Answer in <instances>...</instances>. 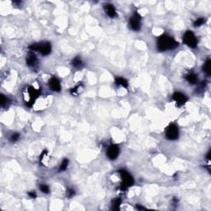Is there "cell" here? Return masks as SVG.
Instances as JSON below:
<instances>
[{
    "instance_id": "cell-13",
    "label": "cell",
    "mask_w": 211,
    "mask_h": 211,
    "mask_svg": "<svg viewBox=\"0 0 211 211\" xmlns=\"http://www.w3.org/2000/svg\"><path fill=\"white\" fill-rule=\"evenodd\" d=\"M116 84L117 86H121L123 87H128V82L127 80L124 78H121V77H119V78H116Z\"/></svg>"
},
{
    "instance_id": "cell-6",
    "label": "cell",
    "mask_w": 211,
    "mask_h": 211,
    "mask_svg": "<svg viewBox=\"0 0 211 211\" xmlns=\"http://www.w3.org/2000/svg\"><path fill=\"white\" fill-rule=\"evenodd\" d=\"M166 137L170 140L177 139L179 137V130L175 124H170L166 129Z\"/></svg>"
},
{
    "instance_id": "cell-11",
    "label": "cell",
    "mask_w": 211,
    "mask_h": 211,
    "mask_svg": "<svg viewBox=\"0 0 211 211\" xmlns=\"http://www.w3.org/2000/svg\"><path fill=\"white\" fill-rule=\"evenodd\" d=\"M105 10L106 12V14L110 17V18H115L116 17L117 13H116V10L115 8V7L113 6L111 3H107L105 5Z\"/></svg>"
},
{
    "instance_id": "cell-5",
    "label": "cell",
    "mask_w": 211,
    "mask_h": 211,
    "mask_svg": "<svg viewBox=\"0 0 211 211\" xmlns=\"http://www.w3.org/2000/svg\"><path fill=\"white\" fill-rule=\"evenodd\" d=\"M183 41H184V43L187 45L191 48H195L196 45H197V43H198L196 37L195 36V34L193 33L192 31H186V33L184 34Z\"/></svg>"
},
{
    "instance_id": "cell-16",
    "label": "cell",
    "mask_w": 211,
    "mask_h": 211,
    "mask_svg": "<svg viewBox=\"0 0 211 211\" xmlns=\"http://www.w3.org/2000/svg\"><path fill=\"white\" fill-rule=\"evenodd\" d=\"M210 65H211L210 60V59H208V60L205 61V64H204V66H203V71H204V72H205V74L208 75V76H210L211 74Z\"/></svg>"
},
{
    "instance_id": "cell-4",
    "label": "cell",
    "mask_w": 211,
    "mask_h": 211,
    "mask_svg": "<svg viewBox=\"0 0 211 211\" xmlns=\"http://www.w3.org/2000/svg\"><path fill=\"white\" fill-rule=\"evenodd\" d=\"M119 173L121 177V186H120V188L122 190H125L127 189L128 187L131 186L133 184H134V179L132 177L131 174L129 173L127 171L125 170H120L119 171Z\"/></svg>"
},
{
    "instance_id": "cell-19",
    "label": "cell",
    "mask_w": 211,
    "mask_h": 211,
    "mask_svg": "<svg viewBox=\"0 0 211 211\" xmlns=\"http://www.w3.org/2000/svg\"><path fill=\"white\" fill-rule=\"evenodd\" d=\"M19 138H20V135H19L18 133H13V135L10 136V140L12 142H16V141L18 140Z\"/></svg>"
},
{
    "instance_id": "cell-12",
    "label": "cell",
    "mask_w": 211,
    "mask_h": 211,
    "mask_svg": "<svg viewBox=\"0 0 211 211\" xmlns=\"http://www.w3.org/2000/svg\"><path fill=\"white\" fill-rule=\"evenodd\" d=\"M37 63V58L36 55L33 53L29 54L27 58H26V64L30 67H34V66H36Z\"/></svg>"
},
{
    "instance_id": "cell-18",
    "label": "cell",
    "mask_w": 211,
    "mask_h": 211,
    "mask_svg": "<svg viewBox=\"0 0 211 211\" xmlns=\"http://www.w3.org/2000/svg\"><path fill=\"white\" fill-rule=\"evenodd\" d=\"M68 160L67 158H65V159H64L63 162H61V164H60V171H65L67 168H68Z\"/></svg>"
},
{
    "instance_id": "cell-24",
    "label": "cell",
    "mask_w": 211,
    "mask_h": 211,
    "mask_svg": "<svg viewBox=\"0 0 211 211\" xmlns=\"http://www.w3.org/2000/svg\"><path fill=\"white\" fill-rule=\"evenodd\" d=\"M75 195V191L74 190H72V189H69L68 191V197L69 198H71V197H73L74 195Z\"/></svg>"
},
{
    "instance_id": "cell-10",
    "label": "cell",
    "mask_w": 211,
    "mask_h": 211,
    "mask_svg": "<svg viewBox=\"0 0 211 211\" xmlns=\"http://www.w3.org/2000/svg\"><path fill=\"white\" fill-rule=\"evenodd\" d=\"M49 86H50V89L55 91V92H60L61 90V86H60V83L58 78H56L55 77H52L49 81Z\"/></svg>"
},
{
    "instance_id": "cell-22",
    "label": "cell",
    "mask_w": 211,
    "mask_h": 211,
    "mask_svg": "<svg viewBox=\"0 0 211 211\" xmlns=\"http://www.w3.org/2000/svg\"><path fill=\"white\" fill-rule=\"evenodd\" d=\"M40 189H41V191H42L43 193H49L50 192V189H49V186H46V185H41L40 186Z\"/></svg>"
},
{
    "instance_id": "cell-21",
    "label": "cell",
    "mask_w": 211,
    "mask_h": 211,
    "mask_svg": "<svg viewBox=\"0 0 211 211\" xmlns=\"http://www.w3.org/2000/svg\"><path fill=\"white\" fill-rule=\"evenodd\" d=\"M80 87V85L79 84H78L77 86H75L74 88H72L71 90H70V93L72 94V95H78V88Z\"/></svg>"
},
{
    "instance_id": "cell-3",
    "label": "cell",
    "mask_w": 211,
    "mask_h": 211,
    "mask_svg": "<svg viewBox=\"0 0 211 211\" xmlns=\"http://www.w3.org/2000/svg\"><path fill=\"white\" fill-rule=\"evenodd\" d=\"M31 50L40 52L42 55H48L51 52V45L49 42H41L33 44L29 46Z\"/></svg>"
},
{
    "instance_id": "cell-2",
    "label": "cell",
    "mask_w": 211,
    "mask_h": 211,
    "mask_svg": "<svg viewBox=\"0 0 211 211\" xmlns=\"http://www.w3.org/2000/svg\"><path fill=\"white\" fill-rule=\"evenodd\" d=\"M39 93H40L39 91L37 90V89H35L34 87H26V91L23 93L26 103L27 105H29V106L32 105L34 103V101H36V99L37 98V97L39 96Z\"/></svg>"
},
{
    "instance_id": "cell-23",
    "label": "cell",
    "mask_w": 211,
    "mask_h": 211,
    "mask_svg": "<svg viewBox=\"0 0 211 211\" xmlns=\"http://www.w3.org/2000/svg\"><path fill=\"white\" fill-rule=\"evenodd\" d=\"M0 101H1V105L3 106H4L5 104H6V102L7 101V98L4 95L2 94L1 97H0Z\"/></svg>"
},
{
    "instance_id": "cell-1",
    "label": "cell",
    "mask_w": 211,
    "mask_h": 211,
    "mask_svg": "<svg viewBox=\"0 0 211 211\" xmlns=\"http://www.w3.org/2000/svg\"><path fill=\"white\" fill-rule=\"evenodd\" d=\"M158 50L159 51H165L168 50H173L178 46V43L173 38L170 37L167 35H163L158 40Z\"/></svg>"
},
{
    "instance_id": "cell-14",
    "label": "cell",
    "mask_w": 211,
    "mask_h": 211,
    "mask_svg": "<svg viewBox=\"0 0 211 211\" xmlns=\"http://www.w3.org/2000/svg\"><path fill=\"white\" fill-rule=\"evenodd\" d=\"M186 80L188 81L190 83H191V84H194V83H195L197 82V76L192 72L189 73L188 74L186 75Z\"/></svg>"
},
{
    "instance_id": "cell-8",
    "label": "cell",
    "mask_w": 211,
    "mask_h": 211,
    "mask_svg": "<svg viewBox=\"0 0 211 211\" xmlns=\"http://www.w3.org/2000/svg\"><path fill=\"white\" fill-rule=\"evenodd\" d=\"M119 153H120V149H119L118 146L115 145V144H112L107 149L106 154H107V157L110 159L114 160V159H116L118 157Z\"/></svg>"
},
{
    "instance_id": "cell-17",
    "label": "cell",
    "mask_w": 211,
    "mask_h": 211,
    "mask_svg": "<svg viewBox=\"0 0 211 211\" xmlns=\"http://www.w3.org/2000/svg\"><path fill=\"white\" fill-rule=\"evenodd\" d=\"M120 203H121V200L120 199H116L112 201V209L114 210H118L120 209Z\"/></svg>"
},
{
    "instance_id": "cell-20",
    "label": "cell",
    "mask_w": 211,
    "mask_h": 211,
    "mask_svg": "<svg viewBox=\"0 0 211 211\" xmlns=\"http://www.w3.org/2000/svg\"><path fill=\"white\" fill-rule=\"evenodd\" d=\"M205 22V19L204 18H198L196 19L195 22H194V26H201L203 23Z\"/></svg>"
},
{
    "instance_id": "cell-9",
    "label": "cell",
    "mask_w": 211,
    "mask_h": 211,
    "mask_svg": "<svg viewBox=\"0 0 211 211\" xmlns=\"http://www.w3.org/2000/svg\"><path fill=\"white\" fill-rule=\"evenodd\" d=\"M172 99L176 101L177 105L178 106H183L187 101V97L183 93H180V92H176L174 93L172 96Z\"/></svg>"
},
{
    "instance_id": "cell-15",
    "label": "cell",
    "mask_w": 211,
    "mask_h": 211,
    "mask_svg": "<svg viewBox=\"0 0 211 211\" xmlns=\"http://www.w3.org/2000/svg\"><path fill=\"white\" fill-rule=\"evenodd\" d=\"M72 65L76 68H81L83 67V61L79 57H75L74 59L72 60Z\"/></svg>"
},
{
    "instance_id": "cell-7",
    "label": "cell",
    "mask_w": 211,
    "mask_h": 211,
    "mask_svg": "<svg viewBox=\"0 0 211 211\" xmlns=\"http://www.w3.org/2000/svg\"><path fill=\"white\" fill-rule=\"evenodd\" d=\"M140 16L139 15V13H135L133 17H131V19H130V26L132 30L134 31H139L140 29V26H141V23H140Z\"/></svg>"
},
{
    "instance_id": "cell-25",
    "label": "cell",
    "mask_w": 211,
    "mask_h": 211,
    "mask_svg": "<svg viewBox=\"0 0 211 211\" xmlns=\"http://www.w3.org/2000/svg\"><path fill=\"white\" fill-rule=\"evenodd\" d=\"M28 195H29L31 198H36V197H37V194L34 192V191H31V192L28 193Z\"/></svg>"
}]
</instances>
